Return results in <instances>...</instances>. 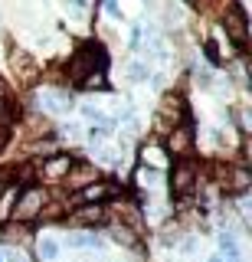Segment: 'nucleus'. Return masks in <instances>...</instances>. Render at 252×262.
Returning <instances> with one entry per match:
<instances>
[{
    "label": "nucleus",
    "instance_id": "obj_1",
    "mask_svg": "<svg viewBox=\"0 0 252 262\" xmlns=\"http://www.w3.org/2000/svg\"><path fill=\"white\" fill-rule=\"evenodd\" d=\"M95 69H105V49L102 46H95V43H85V46H79V53L72 56V62H69V79L76 82V85H82V79H88Z\"/></svg>",
    "mask_w": 252,
    "mask_h": 262
},
{
    "label": "nucleus",
    "instance_id": "obj_2",
    "mask_svg": "<svg viewBox=\"0 0 252 262\" xmlns=\"http://www.w3.org/2000/svg\"><path fill=\"white\" fill-rule=\"evenodd\" d=\"M43 203H46V190H39V187H27L23 193H17V203H13L10 216L17 220V223H30V220L43 216Z\"/></svg>",
    "mask_w": 252,
    "mask_h": 262
},
{
    "label": "nucleus",
    "instance_id": "obj_3",
    "mask_svg": "<svg viewBox=\"0 0 252 262\" xmlns=\"http://www.w3.org/2000/svg\"><path fill=\"white\" fill-rule=\"evenodd\" d=\"M193 184H197V167H193L190 161L174 164V170H170V190L177 196H187L193 190Z\"/></svg>",
    "mask_w": 252,
    "mask_h": 262
},
{
    "label": "nucleus",
    "instance_id": "obj_4",
    "mask_svg": "<svg viewBox=\"0 0 252 262\" xmlns=\"http://www.w3.org/2000/svg\"><path fill=\"white\" fill-rule=\"evenodd\" d=\"M226 33L236 46H246V36H249V27H246V13L242 7H230L226 10Z\"/></svg>",
    "mask_w": 252,
    "mask_h": 262
},
{
    "label": "nucleus",
    "instance_id": "obj_5",
    "mask_svg": "<svg viewBox=\"0 0 252 262\" xmlns=\"http://www.w3.org/2000/svg\"><path fill=\"white\" fill-rule=\"evenodd\" d=\"M72 223L76 226H85V229H95L105 223V207L102 203H82L76 213H72Z\"/></svg>",
    "mask_w": 252,
    "mask_h": 262
},
{
    "label": "nucleus",
    "instance_id": "obj_6",
    "mask_svg": "<svg viewBox=\"0 0 252 262\" xmlns=\"http://www.w3.org/2000/svg\"><path fill=\"white\" fill-rule=\"evenodd\" d=\"M39 105L50 115H62V112L72 108V98L66 92H59V89H46V92H39Z\"/></svg>",
    "mask_w": 252,
    "mask_h": 262
},
{
    "label": "nucleus",
    "instance_id": "obj_7",
    "mask_svg": "<svg viewBox=\"0 0 252 262\" xmlns=\"http://www.w3.org/2000/svg\"><path fill=\"white\" fill-rule=\"evenodd\" d=\"M72 174V158L69 154H56V158L43 161V177L46 180H59V177H69Z\"/></svg>",
    "mask_w": 252,
    "mask_h": 262
},
{
    "label": "nucleus",
    "instance_id": "obj_8",
    "mask_svg": "<svg viewBox=\"0 0 252 262\" xmlns=\"http://www.w3.org/2000/svg\"><path fill=\"white\" fill-rule=\"evenodd\" d=\"M167 147L174 154H190V147H193V131H190V125H177L174 131H170V141H167Z\"/></svg>",
    "mask_w": 252,
    "mask_h": 262
},
{
    "label": "nucleus",
    "instance_id": "obj_9",
    "mask_svg": "<svg viewBox=\"0 0 252 262\" xmlns=\"http://www.w3.org/2000/svg\"><path fill=\"white\" fill-rule=\"evenodd\" d=\"M108 196H115V187L111 184H105V180H99V184H85L82 190H79V200L82 203H102V200H108Z\"/></svg>",
    "mask_w": 252,
    "mask_h": 262
},
{
    "label": "nucleus",
    "instance_id": "obj_10",
    "mask_svg": "<svg viewBox=\"0 0 252 262\" xmlns=\"http://www.w3.org/2000/svg\"><path fill=\"white\" fill-rule=\"evenodd\" d=\"M66 243L72 249H102V236L95 229H79V233H69Z\"/></svg>",
    "mask_w": 252,
    "mask_h": 262
},
{
    "label": "nucleus",
    "instance_id": "obj_11",
    "mask_svg": "<svg viewBox=\"0 0 252 262\" xmlns=\"http://www.w3.org/2000/svg\"><path fill=\"white\" fill-rule=\"evenodd\" d=\"M219 243V256L223 259H233V262H242V252H239V239H236L233 229H223V233L216 236Z\"/></svg>",
    "mask_w": 252,
    "mask_h": 262
},
{
    "label": "nucleus",
    "instance_id": "obj_12",
    "mask_svg": "<svg viewBox=\"0 0 252 262\" xmlns=\"http://www.w3.org/2000/svg\"><path fill=\"white\" fill-rule=\"evenodd\" d=\"M36 256L43 262H56L59 259V243H56L53 236H39L36 239Z\"/></svg>",
    "mask_w": 252,
    "mask_h": 262
},
{
    "label": "nucleus",
    "instance_id": "obj_13",
    "mask_svg": "<svg viewBox=\"0 0 252 262\" xmlns=\"http://www.w3.org/2000/svg\"><path fill=\"white\" fill-rule=\"evenodd\" d=\"M111 236H115V239L118 243H125V246H131V249H134V246H138V236L131 233V229H128L125 223H121V226H111Z\"/></svg>",
    "mask_w": 252,
    "mask_h": 262
},
{
    "label": "nucleus",
    "instance_id": "obj_14",
    "mask_svg": "<svg viewBox=\"0 0 252 262\" xmlns=\"http://www.w3.org/2000/svg\"><path fill=\"white\" fill-rule=\"evenodd\" d=\"M10 118H13V112H10V98H7V92L0 89V125H7Z\"/></svg>",
    "mask_w": 252,
    "mask_h": 262
},
{
    "label": "nucleus",
    "instance_id": "obj_15",
    "mask_svg": "<svg viewBox=\"0 0 252 262\" xmlns=\"http://www.w3.org/2000/svg\"><path fill=\"white\" fill-rule=\"evenodd\" d=\"M13 196H17V193H13V190H7V196L0 200V223H4V220L13 213Z\"/></svg>",
    "mask_w": 252,
    "mask_h": 262
},
{
    "label": "nucleus",
    "instance_id": "obj_16",
    "mask_svg": "<svg viewBox=\"0 0 252 262\" xmlns=\"http://www.w3.org/2000/svg\"><path fill=\"white\" fill-rule=\"evenodd\" d=\"M128 76H131L134 82H144V79H148V66H144V62H131V66H128Z\"/></svg>",
    "mask_w": 252,
    "mask_h": 262
},
{
    "label": "nucleus",
    "instance_id": "obj_17",
    "mask_svg": "<svg viewBox=\"0 0 252 262\" xmlns=\"http://www.w3.org/2000/svg\"><path fill=\"white\" fill-rule=\"evenodd\" d=\"M105 13H108L111 20H121V7H118V0H105Z\"/></svg>",
    "mask_w": 252,
    "mask_h": 262
},
{
    "label": "nucleus",
    "instance_id": "obj_18",
    "mask_svg": "<svg viewBox=\"0 0 252 262\" xmlns=\"http://www.w3.org/2000/svg\"><path fill=\"white\" fill-rule=\"evenodd\" d=\"M210 262H223V256H219V252H216V256H210Z\"/></svg>",
    "mask_w": 252,
    "mask_h": 262
},
{
    "label": "nucleus",
    "instance_id": "obj_19",
    "mask_svg": "<svg viewBox=\"0 0 252 262\" xmlns=\"http://www.w3.org/2000/svg\"><path fill=\"white\" fill-rule=\"evenodd\" d=\"M0 262H7V259H4V252H0Z\"/></svg>",
    "mask_w": 252,
    "mask_h": 262
},
{
    "label": "nucleus",
    "instance_id": "obj_20",
    "mask_svg": "<svg viewBox=\"0 0 252 262\" xmlns=\"http://www.w3.org/2000/svg\"><path fill=\"white\" fill-rule=\"evenodd\" d=\"M0 144H4V135H0Z\"/></svg>",
    "mask_w": 252,
    "mask_h": 262
},
{
    "label": "nucleus",
    "instance_id": "obj_21",
    "mask_svg": "<svg viewBox=\"0 0 252 262\" xmlns=\"http://www.w3.org/2000/svg\"><path fill=\"white\" fill-rule=\"evenodd\" d=\"M17 262H23V259H17Z\"/></svg>",
    "mask_w": 252,
    "mask_h": 262
}]
</instances>
